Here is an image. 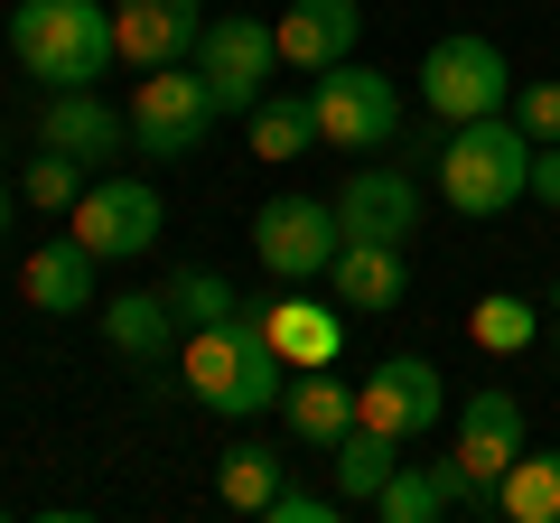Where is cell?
<instances>
[{"label":"cell","mask_w":560,"mask_h":523,"mask_svg":"<svg viewBox=\"0 0 560 523\" xmlns=\"http://www.w3.org/2000/svg\"><path fill=\"white\" fill-rule=\"evenodd\" d=\"M178 383L206 411H224V421H261V411H280V393H290V356L261 337L253 300H243V318L187 327L178 337Z\"/></svg>","instance_id":"obj_1"},{"label":"cell","mask_w":560,"mask_h":523,"mask_svg":"<svg viewBox=\"0 0 560 523\" xmlns=\"http://www.w3.org/2000/svg\"><path fill=\"white\" fill-rule=\"evenodd\" d=\"M440 197L458 216H504V206L533 197V131L514 113H477V121H448L440 141Z\"/></svg>","instance_id":"obj_2"},{"label":"cell","mask_w":560,"mask_h":523,"mask_svg":"<svg viewBox=\"0 0 560 523\" xmlns=\"http://www.w3.org/2000/svg\"><path fill=\"white\" fill-rule=\"evenodd\" d=\"M10 57L47 94H66V84H103V66L121 57V38H113V10L103 0H20L10 10Z\"/></svg>","instance_id":"obj_3"},{"label":"cell","mask_w":560,"mask_h":523,"mask_svg":"<svg viewBox=\"0 0 560 523\" xmlns=\"http://www.w3.org/2000/svg\"><path fill=\"white\" fill-rule=\"evenodd\" d=\"M318 141L346 150V160H383L401 141V84L383 66H327L318 75Z\"/></svg>","instance_id":"obj_4"},{"label":"cell","mask_w":560,"mask_h":523,"mask_svg":"<svg viewBox=\"0 0 560 523\" xmlns=\"http://www.w3.org/2000/svg\"><path fill=\"white\" fill-rule=\"evenodd\" d=\"M215 121H224V103L206 94L197 66H160V75L131 84V150L140 160H197Z\"/></svg>","instance_id":"obj_5"},{"label":"cell","mask_w":560,"mask_h":523,"mask_svg":"<svg viewBox=\"0 0 560 523\" xmlns=\"http://www.w3.org/2000/svg\"><path fill=\"white\" fill-rule=\"evenodd\" d=\"M411 84H420V103H430V121H477V113H504V103H514V66H504V47L477 38V28L440 38L420 57Z\"/></svg>","instance_id":"obj_6"},{"label":"cell","mask_w":560,"mask_h":523,"mask_svg":"<svg viewBox=\"0 0 560 523\" xmlns=\"http://www.w3.org/2000/svg\"><path fill=\"white\" fill-rule=\"evenodd\" d=\"M346 224H337V197H271L253 216V262L271 281H327Z\"/></svg>","instance_id":"obj_7"},{"label":"cell","mask_w":560,"mask_h":523,"mask_svg":"<svg viewBox=\"0 0 560 523\" xmlns=\"http://www.w3.org/2000/svg\"><path fill=\"white\" fill-rule=\"evenodd\" d=\"M271 66H280V28L271 20H206V38H197V75H206V94L224 103V113H253L261 94H271Z\"/></svg>","instance_id":"obj_8"},{"label":"cell","mask_w":560,"mask_h":523,"mask_svg":"<svg viewBox=\"0 0 560 523\" xmlns=\"http://www.w3.org/2000/svg\"><path fill=\"white\" fill-rule=\"evenodd\" d=\"M160 224H168V206H160L150 178H94L75 197V234H84L94 262H140L150 243H160Z\"/></svg>","instance_id":"obj_9"},{"label":"cell","mask_w":560,"mask_h":523,"mask_svg":"<svg viewBox=\"0 0 560 523\" xmlns=\"http://www.w3.org/2000/svg\"><path fill=\"white\" fill-rule=\"evenodd\" d=\"M440 411H448V383H440V364H430V356H383L374 374L355 383V421L393 430L401 449L430 440V430H440Z\"/></svg>","instance_id":"obj_10"},{"label":"cell","mask_w":560,"mask_h":523,"mask_svg":"<svg viewBox=\"0 0 560 523\" xmlns=\"http://www.w3.org/2000/svg\"><path fill=\"white\" fill-rule=\"evenodd\" d=\"M337 224L364 243H411L420 234V178L411 168H383V160H355L337 187Z\"/></svg>","instance_id":"obj_11"},{"label":"cell","mask_w":560,"mask_h":523,"mask_svg":"<svg viewBox=\"0 0 560 523\" xmlns=\"http://www.w3.org/2000/svg\"><path fill=\"white\" fill-rule=\"evenodd\" d=\"M113 38L140 75L160 66H197V38H206V0H113Z\"/></svg>","instance_id":"obj_12"},{"label":"cell","mask_w":560,"mask_h":523,"mask_svg":"<svg viewBox=\"0 0 560 523\" xmlns=\"http://www.w3.org/2000/svg\"><path fill=\"white\" fill-rule=\"evenodd\" d=\"M467 458V477L477 486H504V467L533 449V421H523V403L504 393V383H486V393H467V411H458V440H448Z\"/></svg>","instance_id":"obj_13"},{"label":"cell","mask_w":560,"mask_h":523,"mask_svg":"<svg viewBox=\"0 0 560 523\" xmlns=\"http://www.w3.org/2000/svg\"><path fill=\"white\" fill-rule=\"evenodd\" d=\"M103 337H113V356L140 364V374H178L187 318L168 309V290H121V300H103Z\"/></svg>","instance_id":"obj_14"},{"label":"cell","mask_w":560,"mask_h":523,"mask_svg":"<svg viewBox=\"0 0 560 523\" xmlns=\"http://www.w3.org/2000/svg\"><path fill=\"white\" fill-rule=\"evenodd\" d=\"M271 28H280V66H300V75H327V66L355 57L364 10H355V0H290Z\"/></svg>","instance_id":"obj_15"},{"label":"cell","mask_w":560,"mask_h":523,"mask_svg":"<svg viewBox=\"0 0 560 523\" xmlns=\"http://www.w3.org/2000/svg\"><path fill=\"white\" fill-rule=\"evenodd\" d=\"M131 141V113H113V103L94 94V84H66V94H47L38 113V150H66V160H113V150Z\"/></svg>","instance_id":"obj_16"},{"label":"cell","mask_w":560,"mask_h":523,"mask_svg":"<svg viewBox=\"0 0 560 523\" xmlns=\"http://www.w3.org/2000/svg\"><path fill=\"white\" fill-rule=\"evenodd\" d=\"M280 421H290V440H308V449H337L346 430H355V383H337V364H290Z\"/></svg>","instance_id":"obj_17"},{"label":"cell","mask_w":560,"mask_h":523,"mask_svg":"<svg viewBox=\"0 0 560 523\" xmlns=\"http://www.w3.org/2000/svg\"><path fill=\"white\" fill-rule=\"evenodd\" d=\"M327 290H337V309H401V290H411V262H401V243H364V234H346L337 262H327Z\"/></svg>","instance_id":"obj_18"},{"label":"cell","mask_w":560,"mask_h":523,"mask_svg":"<svg viewBox=\"0 0 560 523\" xmlns=\"http://www.w3.org/2000/svg\"><path fill=\"white\" fill-rule=\"evenodd\" d=\"M253 318H261V337H271L290 364H337V346H346V309L300 300V281L280 290V300H253Z\"/></svg>","instance_id":"obj_19"},{"label":"cell","mask_w":560,"mask_h":523,"mask_svg":"<svg viewBox=\"0 0 560 523\" xmlns=\"http://www.w3.org/2000/svg\"><path fill=\"white\" fill-rule=\"evenodd\" d=\"M20 290H28V309H47V318H75V309H94V253H84L75 224H66L57 243H38V253H28Z\"/></svg>","instance_id":"obj_20"},{"label":"cell","mask_w":560,"mask_h":523,"mask_svg":"<svg viewBox=\"0 0 560 523\" xmlns=\"http://www.w3.org/2000/svg\"><path fill=\"white\" fill-rule=\"evenodd\" d=\"M243 141H253V160H300L318 141V94H261L243 113Z\"/></svg>","instance_id":"obj_21"},{"label":"cell","mask_w":560,"mask_h":523,"mask_svg":"<svg viewBox=\"0 0 560 523\" xmlns=\"http://www.w3.org/2000/svg\"><path fill=\"white\" fill-rule=\"evenodd\" d=\"M495 514L514 523H560V449H523L495 486Z\"/></svg>","instance_id":"obj_22"},{"label":"cell","mask_w":560,"mask_h":523,"mask_svg":"<svg viewBox=\"0 0 560 523\" xmlns=\"http://www.w3.org/2000/svg\"><path fill=\"white\" fill-rule=\"evenodd\" d=\"M393 449H401L393 430H374V421H355V430H346L337 449H327V458H337V496H346V504H374V486H383V477H393V467H401Z\"/></svg>","instance_id":"obj_23"},{"label":"cell","mask_w":560,"mask_h":523,"mask_svg":"<svg viewBox=\"0 0 560 523\" xmlns=\"http://www.w3.org/2000/svg\"><path fill=\"white\" fill-rule=\"evenodd\" d=\"M215 496L234 504V514H271V496H280V449L234 440V449H224V467H215Z\"/></svg>","instance_id":"obj_24"},{"label":"cell","mask_w":560,"mask_h":523,"mask_svg":"<svg viewBox=\"0 0 560 523\" xmlns=\"http://www.w3.org/2000/svg\"><path fill=\"white\" fill-rule=\"evenodd\" d=\"M374 514H383V523H440V514H458V504H448L440 458H430V467H393V477L374 486Z\"/></svg>","instance_id":"obj_25"},{"label":"cell","mask_w":560,"mask_h":523,"mask_svg":"<svg viewBox=\"0 0 560 523\" xmlns=\"http://www.w3.org/2000/svg\"><path fill=\"white\" fill-rule=\"evenodd\" d=\"M168 309L187 327H224V318H243V290L224 271H206V262H187V271H168Z\"/></svg>","instance_id":"obj_26"},{"label":"cell","mask_w":560,"mask_h":523,"mask_svg":"<svg viewBox=\"0 0 560 523\" xmlns=\"http://www.w3.org/2000/svg\"><path fill=\"white\" fill-rule=\"evenodd\" d=\"M94 187V168L84 160H66V150H47V160H28V178H20V197L28 206H47V216H75V197Z\"/></svg>","instance_id":"obj_27"},{"label":"cell","mask_w":560,"mask_h":523,"mask_svg":"<svg viewBox=\"0 0 560 523\" xmlns=\"http://www.w3.org/2000/svg\"><path fill=\"white\" fill-rule=\"evenodd\" d=\"M467 327H477V346H495V356H514V346H533V300H514V290H495V300H477V318H467Z\"/></svg>","instance_id":"obj_28"},{"label":"cell","mask_w":560,"mask_h":523,"mask_svg":"<svg viewBox=\"0 0 560 523\" xmlns=\"http://www.w3.org/2000/svg\"><path fill=\"white\" fill-rule=\"evenodd\" d=\"M504 113L533 131V141H560V84H514V103Z\"/></svg>","instance_id":"obj_29"},{"label":"cell","mask_w":560,"mask_h":523,"mask_svg":"<svg viewBox=\"0 0 560 523\" xmlns=\"http://www.w3.org/2000/svg\"><path fill=\"white\" fill-rule=\"evenodd\" d=\"M271 514H280V523H337V514H346V496H308V486H280Z\"/></svg>","instance_id":"obj_30"},{"label":"cell","mask_w":560,"mask_h":523,"mask_svg":"<svg viewBox=\"0 0 560 523\" xmlns=\"http://www.w3.org/2000/svg\"><path fill=\"white\" fill-rule=\"evenodd\" d=\"M533 197L560 206V141H533Z\"/></svg>","instance_id":"obj_31"},{"label":"cell","mask_w":560,"mask_h":523,"mask_svg":"<svg viewBox=\"0 0 560 523\" xmlns=\"http://www.w3.org/2000/svg\"><path fill=\"white\" fill-rule=\"evenodd\" d=\"M0 234H10V178H0Z\"/></svg>","instance_id":"obj_32"},{"label":"cell","mask_w":560,"mask_h":523,"mask_svg":"<svg viewBox=\"0 0 560 523\" xmlns=\"http://www.w3.org/2000/svg\"><path fill=\"white\" fill-rule=\"evenodd\" d=\"M551 356H560V327H551Z\"/></svg>","instance_id":"obj_33"},{"label":"cell","mask_w":560,"mask_h":523,"mask_svg":"<svg viewBox=\"0 0 560 523\" xmlns=\"http://www.w3.org/2000/svg\"><path fill=\"white\" fill-rule=\"evenodd\" d=\"M0 514H10V504H0Z\"/></svg>","instance_id":"obj_34"}]
</instances>
